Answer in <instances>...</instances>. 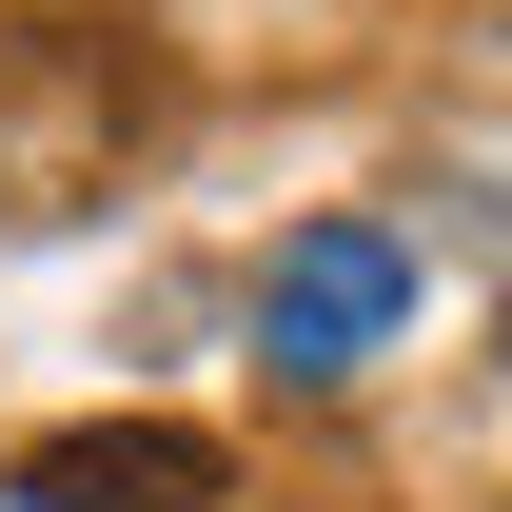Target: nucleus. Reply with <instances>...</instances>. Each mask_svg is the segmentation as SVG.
Returning <instances> with one entry per match:
<instances>
[{
	"instance_id": "nucleus-1",
	"label": "nucleus",
	"mask_w": 512,
	"mask_h": 512,
	"mask_svg": "<svg viewBox=\"0 0 512 512\" xmlns=\"http://www.w3.org/2000/svg\"><path fill=\"white\" fill-rule=\"evenodd\" d=\"M20 512H217V434L178 414H79L20 453Z\"/></svg>"
}]
</instances>
